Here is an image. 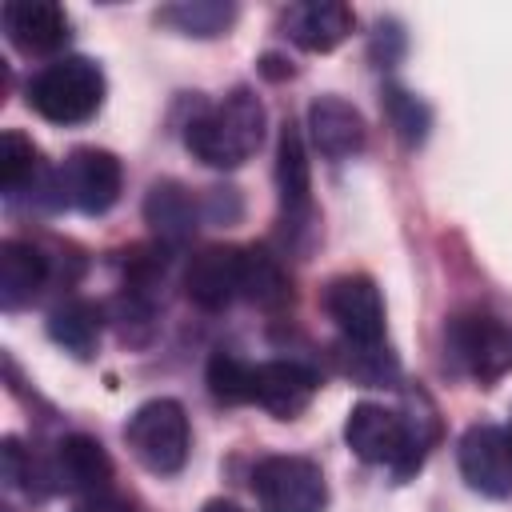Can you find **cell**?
<instances>
[{"label": "cell", "instance_id": "1", "mask_svg": "<svg viewBox=\"0 0 512 512\" xmlns=\"http://www.w3.org/2000/svg\"><path fill=\"white\" fill-rule=\"evenodd\" d=\"M188 152L208 168H240L264 144V104L252 88H232L184 124Z\"/></svg>", "mask_w": 512, "mask_h": 512}, {"label": "cell", "instance_id": "2", "mask_svg": "<svg viewBox=\"0 0 512 512\" xmlns=\"http://www.w3.org/2000/svg\"><path fill=\"white\" fill-rule=\"evenodd\" d=\"M24 96L48 124H84L104 104V72L88 56H60L28 80Z\"/></svg>", "mask_w": 512, "mask_h": 512}, {"label": "cell", "instance_id": "3", "mask_svg": "<svg viewBox=\"0 0 512 512\" xmlns=\"http://www.w3.org/2000/svg\"><path fill=\"white\" fill-rule=\"evenodd\" d=\"M344 440L364 464H388L396 476H408L420 464V452L428 444L416 420L384 404H356L344 420Z\"/></svg>", "mask_w": 512, "mask_h": 512}, {"label": "cell", "instance_id": "4", "mask_svg": "<svg viewBox=\"0 0 512 512\" xmlns=\"http://www.w3.org/2000/svg\"><path fill=\"white\" fill-rule=\"evenodd\" d=\"M124 440H128V452L156 476H176L188 460V444H192V432H188V416L180 408V400L172 396H160V400H148L140 404L128 424H124Z\"/></svg>", "mask_w": 512, "mask_h": 512}, {"label": "cell", "instance_id": "5", "mask_svg": "<svg viewBox=\"0 0 512 512\" xmlns=\"http://www.w3.org/2000/svg\"><path fill=\"white\" fill-rule=\"evenodd\" d=\"M120 160L104 148H76L64 156V164L52 172L48 192H56V204H68L84 216H104L120 200Z\"/></svg>", "mask_w": 512, "mask_h": 512}, {"label": "cell", "instance_id": "6", "mask_svg": "<svg viewBox=\"0 0 512 512\" xmlns=\"http://www.w3.org/2000/svg\"><path fill=\"white\" fill-rule=\"evenodd\" d=\"M448 352L460 372L476 376L480 384L500 380L512 372V324L488 312H460L448 320Z\"/></svg>", "mask_w": 512, "mask_h": 512}, {"label": "cell", "instance_id": "7", "mask_svg": "<svg viewBox=\"0 0 512 512\" xmlns=\"http://www.w3.org/2000/svg\"><path fill=\"white\" fill-rule=\"evenodd\" d=\"M252 492L264 512H324L328 484L316 460L308 456H264L252 468Z\"/></svg>", "mask_w": 512, "mask_h": 512}, {"label": "cell", "instance_id": "8", "mask_svg": "<svg viewBox=\"0 0 512 512\" xmlns=\"http://www.w3.org/2000/svg\"><path fill=\"white\" fill-rule=\"evenodd\" d=\"M324 312L352 344H380L384 340V300L372 276L344 272L324 288Z\"/></svg>", "mask_w": 512, "mask_h": 512}, {"label": "cell", "instance_id": "9", "mask_svg": "<svg viewBox=\"0 0 512 512\" xmlns=\"http://www.w3.org/2000/svg\"><path fill=\"white\" fill-rule=\"evenodd\" d=\"M460 476L480 496H512V440L508 428L496 424H472L456 444Z\"/></svg>", "mask_w": 512, "mask_h": 512}, {"label": "cell", "instance_id": "10", "mask_svg": "<svg viewBox=\"0 0 512 512\" xmlns=\"http://www.w3.org/2000/svg\"><path fill=\"white\" fill-rule=\"evenodd\" d=\"M44 480H52V488L60 492H72V496H104L108 484H112V460L108 452L100 448V440L76 432V436H64L48 464H44Z\"/></svg>", "mask_w": 512, "mask_h": 512}, {"label": "cell", "instance_id": "11", "mask_svg": "<svg viewBox=\"0 0 512 512\" xmlns=\"http://www.w3.org/2000/svg\"><path fill=\"white\" fill-rule=\"evenodd\" d=\"M0 24H4V36L12 40V48H20L24 56L60 52L72 36L68 12L56 0H8L0 8Z\"/></svg>", "mask_w": 512, "mask_h": 512}, {"label": "cell", "instance_id": "12", "mask_svg": "<svg viewBox=\"0 0 512 512\" xmlns=\"http://www.w3.org/2000/svg\"><path fill=\"white\" fill-rule=\"evenodd\" d=\"M316 388H320L316 372L308 364H300V360H264V364H252V404H260L276 420L300 416L312 404Z\"/></svg>", "mask_w": 512, "mask_h": 512}, {"label": "cell", "instance_id": "13", "mask_svg": "<svg viewBox=\"0 0 512 512\" xmlns=\"http://www.w3.org/2000/svg\"><path fill=\"white\" fill-rule=\"evenodd\" d=\"M276 188H280V208H284V232L296 240L304 228H312V180H308V152L304 136L296 124L280 128L276 144Z\"/></svg>", "mask_w": 512, "mask_h": 512}, {"label": "cell", "instance_id": "14", "mask_svg": "<svg viewBox=\"0 0 512 512\" xmlns=\"http://www.w3.org/2000/svg\"><path fill=\"white\" fill-rule=\"evenodd\" d=\"M352 24L356 16L340 0H300L280 12V32L304 52H332L352 32Z\"/></svg>", "mask_w": 512, "mask_h": 512}, {"label": "cell", "instance_id": "15", "mask_svg": "<svg viewBox=\"0 0 512 512\" xmlns=\"http://www.w3.org/2000/svg\"><path fill=\"white\" fill-rule=\"evenodd\" d=\"M184 292L204 312H220L240 296V248H200L184 268Z\"/></svg>", "mask_w": 512, "mask_h": 512}, {"label": "cell", "instance_id": "16", "mask_svg": "<svg viewBox=\"0 0 512 512\" xmlns=\"http://www.w3.org/2000/svg\"><path fill=\"white\" fill-rule=\"evenodd\" d=\"M308 136L320 156L328 160H348L364 148V116L344 100V96H316L308 104Z\"/></svg>", "mask_w": 512, "mask_h": 512}, {"label": "cell", "instance_id": "17", "mask_svg": "<svg viewBox=\"0 0 512 512\" xmlns=\"http://www.w3.org/2000/svg\"><path fill=\"white\" fill-rule=\"evenodd\" d=\"M48 284V256L28 240H4L0 244V308L16 312L40 296Z\"/></svg>", "mask_w": 512, "mask_h": 512}, {"label": "cell", "instance_id": "18", "mask_svg": "<svg viewBox=\"0 0 512 512\" xmlns=\"http://www.w3.org/2000/svg\"><path fill=\"white\" fill-rule=\"evenodd\" d=\"M144 220H148V228L156 232L160 244L176 248V244L192 240V232L200 224V208H196V200H192V192L184 184L156 180L148 188V196H144Z\"/></svg>", "mask_w": 512, "mask_h": 512}, {"label": "cell", "instance_id": "19", "mask_svg": "<svg viewBox=\"0 0 512 512\" xmlns=\"http://www.w3.org/2000/svg\"><path fill=\"white\" fill-rule=\"evenodd\" d=\"M240 300L264 308V312H280L292 304V280H288L280 256H272L260 244L240 248Z\"/></svg>", "mask_w": 512, "mask_h": 512}, {"label": "cell", "instance_id": "20", "mask_svg": "<svg viewBox=\"0 0 512 512\" xmlns=\"http://www.w3.org/2000/svg\"><path fill=\"white\" fill-rule=\"evenodd\" d=\"M156 20L168 24V28H176V32H184V36L208 40V36H220V32L232 28L236 4H228V0H180V4L160 8Z\"/></svg>", "mask_w": 512, "mask_h": 512}, {"label": "cell", "instance_id": "21", "mask_svg": "<svg viewBox=\"0 0 512 512\" xmlns=\"http://www.w3.org/2000/svg\"><path fill=\"white\" fill-rule=\"evenodd\" d=\"M48 336L72 356H92L100 340V312L88 300H64L48 316Z\"/></svg>", "mask_w": 512, "mask_h": 512}, {"label": "cell", "instance_id": "22", "mask_svg": "<svg viewBox=\"0 0 512 512\" xmlns=\"http://www.w3.org/2000/svg\"><path fill=\"white\" fill-rule=\"evenodd\" d=\"M40 176V152L24 132H4L0 136V188L8 196H16L24 184H32Z\"/></svg>", "mask_w": 512, "mask_h": 512}, {"label": "cell", "instance_id": "23", "mask_svg": "<svg viewBox=\"0 0 512 512\" xmlns=\"http://www.w3.org/2000/svg\"><path fill=\"white\" fill-rule=\"evenodd\" d=\"M208 392L220 404H252V364H244L232 352H212L208 360Z\"/></svg>", "mask_w": 512, "mask_h": 512}, {"label": "cell", "instance_id": "24", "mask_svg": "<svg viewBox=\"0 0 512 512\" xmlns=\"http://www.w3.org/2000/svg\"><path fill=\"white\" fill-rule=\"evenodd\" d=\"M340 360H344V372L352 380L368 384V388L396 380V356H392V348L384 340L380 344H352V340H344Z\"/></svg>", "mask_w": 512, "mask_h": 512}, {"label": "cell", "instance_id": "25", "mask_svg": "<svg viewBox=\"0 0 512 512\" xmlns=\"http://www.w3.org/2000/svg\"><path fill=\"white\" fill-rule=\"evenodd\" d=\"M384 112H388V120H392V128H396V136L404 144H420L428 136V108L412 92L388 88L384 92Z\"/></svg>", "mask_w": 512, "mask_h": 512}, {"label": "cell", "instance_id": "26", "mask_svg": "<svg viewBox=\"0 0 512 512\" xmlns=\"http://www.w3.org/2000/svg\"><path fill=\"white\" fill-rule=\"evenodd\" d=\"M204 216L216 220V224L236 220V216H240V196H236V188H212L208 200H204Z\"/></svg>", "mask_w": 512, "mask_h": 512}, {"label": "cell", "instance_id": "27", "mask_svg": "<svg viewBox=\"0 0 512 512\" xmlns=\"http://www.w3.org/2000/svg\"><path fill=\"white\" fill-rule=\"evenodd\" d=\"M72 512H136L128 500H120V496H112V492H104V496H88V500H80Z\"/></svg>", "mask_w": 512, "mask_h": 512}, {"label": "cell", "instance_id": "28", "mask_svg": "<svg viewBox=\"0 0 512 512\" xmlns=\"http://www.w3.org/2000/svg\"><path fill=\"white\" fill-rule=\"evenodd\" d=\"M200 512H248V508H240L236 500H208Z\"/></svg>", "mask_w": 512, "mask_h": 512}, {"label": "cell", "instance_id": "29", "mask_svg": "<svg viewBox=\"0 0 512 512\" xmlns=\"http://www.w3.org/2000/svg\"><path fill=\"white\" fill-rule=\"evenodd\" d=\"M508 440H512V424H508Z\"/></svg>", "mask_w": 512, "mask_h": 512}]
</instances>
